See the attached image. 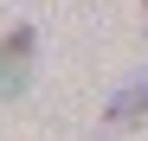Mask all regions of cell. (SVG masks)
I'll list each match as a JSON object with an SVG mask.
<instances>
[{
	"label": "cell",
	"mask_w": 148,
	"mask_h": 141,
	"mask_svg": "<svg viewBox=\"0 0 148 141\" xmlns=\"http://www.w3.org/2000/svg\"><path fill=\"white\" fill-rule=\"evenodd\" d=\"M26 52H32V32H13L7 45H0V64L13 70V64H26Z\"/></svg>",
	"instance_id": "obj_2"
},
{
	"label": "cell",
	"mask_w": 148,
	"mask_h": 141,
	"mask_svg": "<svg viewBox=\"0 0 148 141\" xmlns=\"http://www.w3.org/2000/svg\"><path fill=\"white\" fill-rule=\"evenodd\" d=\"M142 115H148V77H142V83H129V90L110 103V122H122V128H135Z\"/></svg>",
	"instance_id": "obj_1"
}]
</instances>
